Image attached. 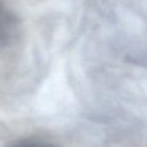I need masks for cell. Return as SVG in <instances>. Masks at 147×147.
Returning <instances> with one entry per match:
<instances>
[{
    "mask_svg": "<svg viewBox=\"0 0 147 147\" xmlns=\"http://www.w3.org/2000/svg\"><path fill=\"white\" fill-rule=\"evenodd\" d=\"M11 147H55V145L49 144L42 141H34V140H25L20 141L15 144H13Z\"/></svg>",
    "mask_w": 147,
    "mask_h": 147,
    "instance_id": "6da1fadb",
    "label": "cell"
}]
</instances>
